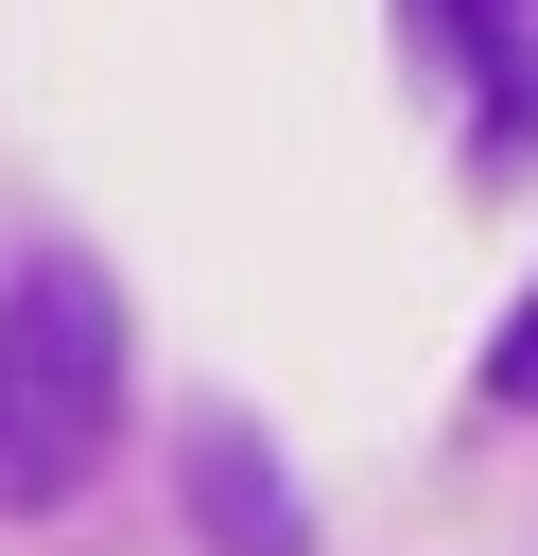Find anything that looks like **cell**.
<instances>
[{"label": "cell", "instance_id": "6da1fadb", "mask_svg": "<svg viewBox=\"0 0 538 556\" xmlns=\"http://www.w3.org/2000/svg\"><path fill=\"white\" fill-rule=\"evenodd\" d=\"M121 452V295L52 243L0 278V521L87 504Z\"/></svg>", "mask_w": 538, "mask_h": 556}, {"label": "cell", "instance_id": "7a4b0ae2", "mask_svg": "<svg viewBox=\"0 0 538 556\" xmlns=\"http://www.w3.org/2000/svg\"><path fill=\"white\" fill-rule=\"evenodd\" d=\"M399 35L434 70H469V139L538 156V0H399Z\"/></svg>", "mask_w": 538, "mask_h": 556}, {"label": "cell", "instance_id": "3957f363", "mask_svg": "<svg viewBox=\"0 0 538 556\" xmlns=\"http://www.w3.org/2000/svg\"><path fill=\"white\" fill-rule=\"evenodd\" d=\"M174 469H191V539H208V556H312V504L278 486V452H260L243 417H191Z\"/></svg>", "mask_w": 538, "mask_h": 556}, {"label": "cell", "instance_id": "277c9868", "mask_svg": "<svg viewBox=\"0 0 538 556\" xmlns=\"http://www.w3.org/2000/svg\"><path fill=\"white\" fill-rule=\"evenodd\" d=\"M486 400H503V417H538V295L486 330Z\"/></svg>", "mask_w": 538, "mask_h": 556}]
</instances>
